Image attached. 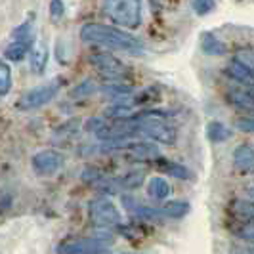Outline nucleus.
Returning a JSON list of instances; mask_svg holds the SVG:
<instances>
[{
	"mask_svg": "<svg viewBox=\"0 0 254 254\" xmlns=\"http://www.w3.org/2000/svg\"><path fill=\"white\" fill-rule=\"evenodd\" d=\"M31 48H33V44H29V42L13 40L12 44L4 50V58H6V60H10V62H23V60H25V56L31 52Z\"/></svg>",
	"mask_w": 254,
	"mask_h": 254,
	"instance_id": "obj_20",
	"label": "nucleus"
},
{
	"mask_svg": "<svg viewBox=\"0 0 254 254\" xmlns=\"http://www.w3.org/2000/svg\"><path fill=\"white\" fill-rule=\"evenodd\" d=\"M214 6H216L214 0H191V8L197 15H206L214 10Z\"/></svg>",
	"mask_w": 254,
	"mask_h": 254,
	"instance_id": "obj_27",
	"label": "nucleus"
},
{
	"mask_svg": "<svg viewBox=\"0 0 254 254\" xmlns=\"http://www.w3.org/2000/svg\"><path fill=\"white\" fill-rule=\"evenodd\" d=\"M60 88H62V80H50V82H46V84H42V86H37V88L25 92V94L17 100L15 105H17V109H21V111L38 109V107L50 103L52 100L58 96Z\"/></svg>",
	"mask_w": 254,
	"mask_h": 254,
	"instance_id": "obj_5",
	"label": "nucleus"
},
{
	"mask_svg": "<svg viewBox=\"0 0 254 254\" xmlns=\"http://www.w3.org/2000/svg\"><path fill=\"white\" fill-rule=\"evenodd\" d=\"M155 165L157 168L161 170V172H166V174H170V176H174V178H180V180H191L193 178V172H191L188 166L180 165V163H174V161H168V159H155Z\"/></svg>",
	"mask_w": 254,
	"mask_h": 254,
	"instance_id": "obj_14",
	"label": "nucleus"
},
{
	"mask_svg": "<svg viewBox=\"0 0 254 254\" xmlns=\"http://www.w3.org/2000/svg\"><path fill=\"white\" fill-rule=\"evenodd\" d=\"M123 201H125V206H127L128 210H130L136 218H140V220L161 222V218H163V214H165V212H159L157 208H149V206H145V204L134 203L130 197H123Z\"/></svg>",
	"mask_w": 254,
	"mask_h": 254,
	"instance_id": "obj_13",
	"label": "nucleus"
},
{
	"mask_svg": "<svg viewBox=\"0 0 254 254\" xmlns=\"http://www.w3.org/2000/svg\"><path fill=\"white\" fill-rule=\"evenodd\" d=\"M132 119L138 123L140 136H145V138H149V140L165 143V145L176 143L178 130L159 113H140V115L134 113Z\"/></svg>",
	"mask_w": 254,
	"mask_h": 254,
	"instance_id": "obj_3",
	"label": "nucleus"
},
{
	"mask_svg": "<svg viewBox=\"0 0 254 254\" xmlns=\"http://www.w3.org/2000/svg\"><path fill=\"white\" fill-rule=\"evenodd\" d=\"M235 127L239 128L241 132H254V119H251V117L237 119V121H235Z\"/></svg>",
	"mask_w": 254,
	"mask_h": 254,
	"instance_id": "obj_32",
	"label": "nucleus"
},
{
	"mask_svg": "<svg viewBox=\"0 0 254 254\" xmlns=\"http://www.w3.org/2000/svg\"><path fill=\"white\" fill-rule=\"evenodd\" d=\"M170 193H172V188L165 178H161V176L149 178V182H147V195L149 197L157 199V201H163L166 197H170Z\"/></svg>",
	"mask_w": 254,
	"mask_h": 254,
	"instance_id": "obj_16",
	"label": "nucleus"
},
{
	"mask_svg": "<svg viewBox=\"0 0 254 254\" xmlns=\"http://www.w3.org/2000/svg\"><path fill=\"white\" fill-rule=\"evenodd\" d=\"M235 60H239L243 65H247L251 71H254V52L253 50H239L235 54Z\"/></svg>",
	"mask_w": 254,
	"mask_h": 254,
	"instance_id": "obj_30",
	"label": "nucleus"
},
{
	"mask_svg": "<svg viewBox=\"0 0 254 254\" xmlns=\"http://www.w3.org/2000/svg\"><path fill=\"white\" fill-rule=\"evenodd\" d=\"M96 92H98V84H96L92 78H86V80L78 82L75 88L69 92V96L75 98V100H82V98H90V96L96 94Z\"/></svg>",
	"mask_w": 254,
	"mask_h": 254,
	"instance_id": "obj_23",
	"label": "nucleus"
},
{
	"mask_svg": "<svg viewBox=\"0 0 254 254\" xmlns=\"http://www.w3.org/2000/svg\"><path fill=\"white\" fill-rule=\"evenodd\" d=\"M201 48L208 56H226L228 54V46L214 33H203L201 35Z\"/></svg>",
	"mask_w": 254,
	"mask_h": 254,
	"instance_id": "obj_15",
	"label": "nucleus"
},
{
	"mask_svg": "<svg viewBox=\"0 0 254 254\" xmlns=\"http://www.w3.org/2000/svg\"><path fill=\"white\" fill-rule=\"evenodd\" d=\"M102 92H103V96L113 98V100H119V102H121V100L130 98V96L134 94V88H132V86H128V84L119 82V80H115V82H109V84H103Z\"/></svg>",
	"mask_w": 254,
	"mask_h": 254,
	"instance_id": "obj_19",
	"label": "nucleus"
},
{
	"mask_svg": "<svg viewBox=\"0 0 254 254\" xmlns=\"http://www.w3.org/2000/svg\"><path fill=\"white\" fill-rule=\"evenodd\" d=\"M88 64L102 73L103 76H109L113 80H121L123 76L128 75V67L121 60H117L115 56L107 54V52H94L88 56Z\"/></svg>",
	"mask_w": 254,
	"mask_h": 254,
	"instance_id": "obj_6",
	"label": "nucleus"
},
{
	"mask_svg": "<svg viewBox=\"0 0 254 254\" xmlns=\"http://www.w3.org/2000/svg\"><path fill=\"white\" fill-rule=\"evenodd\" d=\"M80 40L86 44L130 52V54L143 52L141 40H138L134 35H130L128 31H123V29H117V27L103 25V23H86L80 29Z\"/></svg>",
	"mask_w": 254,
	"mask_h": 254,
	"instance_id": "obj_1",
	"label": "nucleus"
},
{
	"mask_svg": "<svg viewBox=\"0 0 254 254\" xmlns=\"http://www.w3.org/2000/svg\"><path fill=\"white\" fill-rule=\"evenodd\" d=\"M191 210V206L188 201H166L163 206V212L165 216L170 218H184L188 216V212Z\"/></svg>",
	"mask_w": 254,
	"mask_h": 254,
	"instance_id": "obj_22",
	"label": "nucleus"
},
{
	"mask_svg": "<svg viewBox=\"0 0 254 254\" xmlns=\"http://www.w3.org/2000/svg\"><path fill=\"white\" fill-rule=\"evenodd\" d=\"M13 40H21V42H29V44H35V21L29 19L25 23L17 25L12 31Z\"/></svg>",
	"mask_w": 254,
	"mask_h": 254,
	"instance_id": "obj_21",
	"label": "nucleus"
},
{
	"mask_svg": "<svg viewBox=\"0 0 254 254\" xmlns=\"http://www.w3.org/2000/svg\"><path fill=\"white\" fill-rule=\"evenodd\" d=\"M143 178H145L143 170L130 172V174L123 176V178H117V186H119V190H134V188H140Z\"/></svg>",
	"mask_w": 254,
	"mask_h": 254,
	"instance_id": "obj_24",
	"label": "nucleus"
},
{
	"mask_svg": "<svg viewBox=\"0 0 254 254\" xmlns=\"http://www.w3.org/2000/svg\"><path fill=\"white\" fill-rule=\"evenodd\" d=\"M233 212L245 220H254V201L247 199H235L233 201Z\"/></svg>",
	"mask_w": 254,
	"mask_h": 254,
	"instance_id": "obj_25",
	"label": "nucleus"
},
{
	"mask_svg": "<svg viewBox=\"0 0 254 254\" xmlns=\"http://www.w3.org/2000/svg\"><path fill=\"white\" fill-rule=\"evenodd\" d=\"M249 195H251V197L254 199V188H251V190H249Z\"/></svg>",
	"mask_w": 254,
	"mask_h": 254,
	"instance_id": "obj_33",
	"label": "nucleus"
},
{
	"mask_svg": "<svg viewBox=\"0 0 254 254\" xmlns=\"http://www.w3.org/2000/svg\"><path fill=\"white\" fill-rule=\"evenodd\" d=\"M33 170L38 176H54L62 166H64V155H60L58 151H38L37 155H33L31 159Z\"/></svg>",
	"mask_w": 254,
	"mask_h": 254,
	"instance_id": "obj_7",
	"label": "nucleus"
},
{
	"mask_svg": "<svg viewBox=\"0 0 254 254\" xmlns=\"http://www.w3.org/2000/svg\"><path fill=\"white\" fill-rule=\"evenodd\" d=\"M58 253L64 254H102L109 253L105 239H76V241L64 243L58 247Z\"/></svg>",
	"mask_w": 254,
	"mask_h": 254,
	"instance_id": "obj_8",
	"label": "nucleus"
},
{
	"mask_svg": "<svg viewBox=\"0 0 254 254\" xmlns=\"http://www.w3.org/2000/svg\"><path fill=\"white\" fill-rule=\"evenodd\" d=\"M88 216L98 228H115L121 224V210L109 197H98L88 204Z\"/></svg>",
	"mask_w": 254,
	"mask_h": 254,
	"instance_id": "obj_4",
	"label": "nucleus"
},
{
	"mask_svg": "<svg viewBox=\"0 0 254 254\" xmlns=\"http://www.w3.org/2000/svg\"><path fill=\"white\" fill-rule=\"evenodd\" d=\"M125 153H128L136 161H155L159 159V147L151 141H127Z\"/></svg>",
	"mask_w": 254,
	"mask_h": 254,
	"instance_id": "obj_9",
	"label": "nucleus"
},
{
	"mask_svg": "<svg viewBox=\"0 0 254 254\" xmlns=\"http://www.w3.org/2000/svg\"><path fill=\"white\" fill-rule=\"evenodd\" d=\"M80 130V121L73 119V121H67L60 128L54 130V141L56 143H65V141H71L78 134Z\"/></svg>",
	"mask_w": 254,
	"mask_h": 254,
	"instance_id": "obj_18",
	"label": "nucleus"
},
{
	"mask_svg": "<svg viewBox=\"0 0 254 254\" xmlns=\"http://www.w3.org/2000/svg\"><path fill=\"white\" fill-rule=\"evenodd\" d=\"M105 125H107V119H105V117H103V119L94 117V119H88V121L84 123V130H86V132H92L94 136H98V134L103 130Z\"/></svg>",
	"mask_w": 254,
	"mask_h": 254,
	"instance_id": "obj_29",
	"label": "nucleus"
},
{
	"mask_svg": "<svg viewBox=\"0 0 254 254\" xmlns=\"http://www.w3.org/2000/svg\"><path fill=\"white\" fill-rule=\"evenodd\" d=\"M233 166L241 174H254V147L249 143H241L233 151Z\"/></svg>",
	"mask_w": 254,
	"mask_h": 254,
	"instance_id": "obj_10",
	"label": "nucleus"
},
{
	"mask_svg": "<svg viewBox=\"0 0 254 254\" xmlns=\"http://www.w3.org/2000/svg\"><path fill=\"white\" fill-rule=\"evenodd\" d=\"M65 4L64 0H50V19L54 23H60L64 19Z\"/></svg>",
	"mask_w": 254,
	"mask_h": 254,
	"instance_id": "obj_28",
	"label": "nucleus"
},
{
	"mask_svg": "<svg viewBox=\"0 0 254 254\" xmlns=\"http://www.w3.org/2000/svg\"><path fill=\"white\" fill-rule=\"evenodd\" d=\"M237 235L241 237L243 241H249V243H254V220H251L249 224H245L239 231H237Z\"/></svg>",
	"mask_w": 254,
	"mask_h": 254,
	"instance_id": "obj_31",
	"label": "nucleus"
},
{
	"mask_svg": "<svg viewBox=\"0 0 254 254\" xmlns=\"http://www.w3.org/2000/svg\"><path fill=\"white\" fill-rule=\"evenodd\" d=\"M228 102L237 107V109H245V111H253L254 113V92L251 86H243V88H231L228 92Z\"/></svg>",
	"mask_w": 254,
	"mask_h": 254,
	"instance_id": "obj_11",
	"label": "nucleus"
},
{
	"mask_svg": "<svg viewBox=\"0 0 254 254\" xmlns=\"http://www.w3.org/2000/svg\"><path fill=\"white\" fill-rule=\"evenodd\" d=\"M48 64V48L42 42H35L29 52V67L33 75H42Z\"/></svg>",
	"mask_w": 254,
	"mask_h": 254,
	"instance_id": "obj_12",
	"label": "nucleus"
},
{
	"mask_svg": "<svg viewBox=\"0 0 254 254\" xmlns=\"http://www.w3.org/2000/svg\"><path fill=\"white\" fill-rule=\"evenodd\" d=\"M103 15L123 29H138L143 17L141 0H103Z\"/></svg>",
	"mask_w": 254,
	"mask_h": 254,
	"instance_id": "obj_2",
	"label": "nucleus"
},
{
	"mask_svg": "<svg viewBox=\"0 0 254 254\" xmlns=\"http://www.w3.org/2000/svg\"><path fill=\"white\" fill-rule=\"evenodd\" d=\"M12 88V69L6 62L0 64V96H6Z\"/></svg>",
	"mask_w": 254,
	"mask_h": 254,
	"instance_id": "obj_26",
	"label": "nucleus"
},
{
	"mask_svg": "<svg viewBox=\"0 0 254 254\" xmlns=\"http://www.w3.org/2000/svg\"><path fill=\"white\" fill-rule=\"evenodd\" d=\"M231 136H233V130L229 127H226L224 123L212 121V123L206 125V138H208V141H212V143L228 141Z\"/></svg>",
	"mask_w": 254,
	"mask_h": 254,
	"instance_id": "obj_17",
	"label": "nucleus"
}]
</instances>
